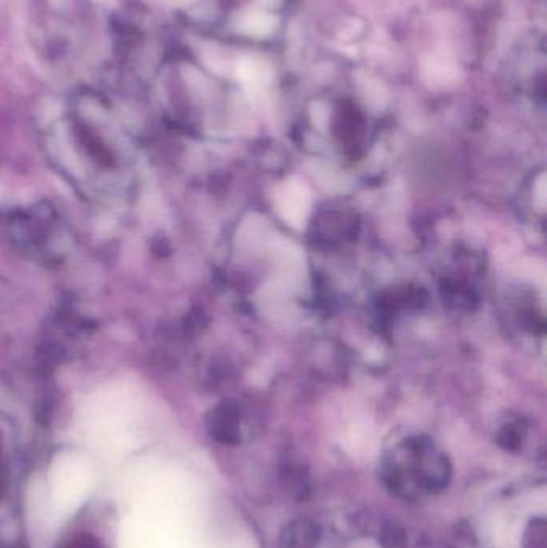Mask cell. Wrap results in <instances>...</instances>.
Returning a JSON list of instances; mask_svg holds the SVG:
<instances>
[{"instance_id":"cell-2","label":"cell","mask_w":547,"mask_h":548,"mask_svg":"<svg viewBox=\"0 0 547 548\" xmlns=\"http://www.w3.org/2000/svg\"><path fill=\"white\" fill-rule=\"evenodd\" d=\"M525 548H546V523L544 520L531 521L523 539Z\"/></svg>"},{"instance_id":"cell-3","label":"cell","mask_w":547,"mask_h":548,"mask_svg":"<svg viewBox=\"0 0 547 548\" xmlns=\"http://www.w3.org/2000/svg\"><path fill=\"white\" fill-rule=\"evenodd\" d=\"M60 548H103V545L100 544V540L90 534H79L73 539L66 540L63 547Z\"/></svg>"},{"instance_id":"cell-1","label":"cell","mask_w":547,"mask_h":548,"mask_svg":"<svg viewBox=\"0 0 547 548\" xmlns=\"http://www.w3.org/2000/svg\"><path fill=\"white\" fill-rule=\"evenodd\" d=\"M278 206L289 225L302 228L307 222L310 194L302 183L289 182L278 196Z\"/></svg>"}]
</instances>
